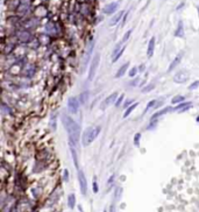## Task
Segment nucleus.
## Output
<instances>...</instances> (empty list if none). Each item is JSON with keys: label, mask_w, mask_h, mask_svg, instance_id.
<instances>
[{"label": "nucleus", "mask_w": 199, "mask_h": 212, "mask_svg": "<svg viewBox=\"0 0 199 212\" xmlns=\"http://www.w3.org/2000/svg\"><path fill=\"white\" fill-rule=\"evenodd\" d=\"M87 96H89V92H87V91H85L84 93H82V95H80V102H82L83 104H85V103L87 102V98H89Z\"/></svg>", "instance_id": "a878e982"}, {"label": "nucleus", "mask_w": 199, "mask_h": 212, "mask_svg": "<svg viewBox=\"0 0 199 212\" xmlns=\"http://www.w3.org/2000/svg\"><path fill=\"white\" fill-rule=\"evenodd\" d=\"M191 106H192V103H191V102H188V103H182V104H179V105H178L175 110L178 111V112H183V111H186V110H189Z\"/></svg>", "instance_id": "4468645a"}, {"label": "nucleus", "mask_w": 199, "mask_h": 212, "mask_svg": "<svg viewBox=\"0 0 199 212\" xmlns=\"http://www.w3.org/2000/svg\"><path fill=\"white\" fill-rule=\"evenodd\" d=\"M62 121L64 128L66 129V133L69 135L70 142H72L75 146L78 145L80 139V126L69 116H62Z\"/></svg>", "instance_id": "f257e3e1"}, {"label": "nucleus", "mask_w": 199, "mask_h": 212, "mask_svg": "<svg viewBox=\"0 0 199 212\" xmlns=\"http://www.w3.org/2000/svg\"><path fill=\"white\" fill-rule=\"evenodd\" d=\"M125 48H126V47H122V48H121V49H120L118 53L115 54L114 56H112V62H113V63H114V62H116V61H118V60L121 57V55H122V54H124V52H125Z\"/></svg>", "instance_id": "aec40b11"}, {"label": "nucleus", "mask_w": 199, "mask_h": 212, "mask_svg": "<svg viewBox=\"0 0 199 212\" xmlns=\"http://www.w3.org/2000/svg\"><path fill=\"white\" fill-rule=\"evenodd\" d=\"M182 57H183V53H179L177 56L175 57V60H174V61L171 62V64L169 65V69H168V71H169V72H170V71H172L174 69H176V66H177L178 64L180 63V60H182Z\"/></svg>", "instance_id": "1a4fd4ad"}, {"label": "nucleus", "mask_w": 199, "mask_h": 212, "mask_svg": "<svg viewBox=\"0 0 199 212\" xmlns=\"http://www.w3.org/2000/svg\"><path fill=\"white\" fill-rule=\"evenodd\" d=\"M171 108L170 107H165V108H163V110H161V111H158V112H156L155 114H154V117L151 118V120H155V119H157L158 117H161L162 114H164V113H167V112H169Z\"/></svg>", "instance_id": "6ab92c4d"}, {"label": "nucleus", "mask_w": 199, "mask_h": 212, "mask_svg": "<svg viewBox=\"0 0 199 212\" xmlns=\"http://www.w3.org/2000/svg\"><path fill=\"white\" fill-rule=\"evenodd\" d=\"M129 66V63H125L119 70H118V72L115 74V78H120V77H122L124 75H125L126 70H127V68Z\"/></svg>", "instance_id": "dca6fc26"}, {"label": "nucleus", "mask_w": 199, "mask_h": 212, "mask_svg": "<svg viewBox=\"0 0 199 212\" xmlns=\"http://www.w3.org/2000/svg\"><path fill=\"white\" fill-rule=\"evenodd\" d=\"M184 100V97L183 96H176L175 98H172V104H178V103H182Z\"/></svg>", "instance_id": "b1692460"}, {"label": "nucleus", "mask_w": 199, "mask_h": 212, "mask_svg": "<svg viewBox=\"0 0 199 212\" xmlns=\"http://www.w3.org/2000/svg\"><path fill=\"white\" fill-rule=\"evenodd\" d=\"M93 48H94V41L90 43V46H89V48H87V52H86V55H85V60H84V66L86 65V63L89 62V60L91 58V54H92Z\"/></svg>", "instance_id": "ddd939ff"}, {"label": "nucleus", "mask_w": 199, "mask_h": 212, "mask_svg": "<svg viewBox=\"0 0 199 212\" xmlns=\"http://www.w3.org/2000/svg\"><path fill=\"white\" fill-rule=\"evenodd\" d=\"M197 10H198V14H199V8H197Z\"/></svg>", "instance_id": "f704fd0d"}, {"label": "nucleus", "mask_w": 199, "mask_h": 212, "mask_svg": "<svg viewBox=\"0 0 199 212\" xmlns=\"http://www.w3.org/2000/svg\"><path fill=\"white\" fill-rule=\"evenodd\" d=\"M99 133H100V127L99 126H92V127L86 128L84 131L83 137H82V143H83V146H85V147L90 146L94 140L98 138Z\"/></svg>", "instance_id": "f03ea898"}, {"label": "nucleus", "mask_w": 199, "mask_h": 212, "mask_svg": "<svg viewBox=\"0 0 199 212\" xmlns=\"http://www.w3.org/2000/svg\"><path fill=\"white\" fill-rule=\"evenodd\" d=\"M116 98H118V92H114V93L110 95L107 98H105L104 100H103V103H101V105H100V108H101V110H106L108 106H111L113 103H116V102H115Z\"/></svg>", "instance_id": "423d86ee"}, {"label": "nucleus", "mask_w": 199, "mask_h": 212, "mask_svg": "<svg viewBox=\"0 0 199 212\" xmlns=\"http://www.w3.org/2000/svg\"><path fill=\"white\" fill-rule=\"evenodd\" d=\"M28 8H29V4H27V0H25V1L21 4L20 6H19V8H18V12H19L20 14H25L26 12L28 11Z\"/></svg>", "instance_id": "a211bd4d"}, {"label": "nucleus", "mask_w": 199, "mask_h": 212, "mask_svg": "<svg viewBox=\"0 0 199 212\" xmlns=\"http://www.w3.org/2000/svg\"><path fill=\"white\" fill-rule=\"evenodd\" d=\"M94 191H95V192L98 191V188H97V183H95V182H94Z\"/></svg>", "instance_id": "72a5a7b5"}, {"label": "nucleus", "mask_w": 199, "mask_h": 212, "mask_svg": "<svg viewBox=\"0 0 199 212\" xmlns=\"http://www.w3.org/2000/svg\"><path fill=\"white\" fill-rule=\"evenodd\" d=\"M198 86H199V81H196V82H193L192 84L189 86V90H196Z\"/></svg>", "instance_id": "bb28decb"}, {"label": "nucleus", "mask_w": 199, "mask_h": 212, "mask_svg": "<svg viewBox=\"0 0 199 212\" xmlns=\"http://www.w3.org/2000/svg\"><path fill=\"white\" fill-rule=\"evenodd\" d=\"M18 39L21 42H28L31 40V34L28 31H21L18 33Z\"/></svg>", "instance_id": "6e6552de"}, {"label": "nucleus", "mask_w": 199, "mask_h": 212, "mask_svg": "<svg viewBox=\"0 0 199 212\" xmlns=\"http://www.w3.org/2000/svg\"><path fill=\"white\" fill-rule=\"evenodd\" d=\"M116 8H118V2H112V4H108L103 11L105 14H112L116 11Z\"/></svg>", "instance_id": "9b49d317"}, {"label": "nucleus", "mask_w": 199, "mask_h": 212, "mask_svg": "<svg viewBox=\"0 0 199 212\" xmlns=\"http://www.w3.org/2000/svg\"><path fill=\"white\" fill-rule=\"evenodd\" d=\"M70 150H71V155H72L73 163H75L76 168H78V158H77V152H76V149L73 148V143H72V142H70Z\"/></svg>", "instance_id": "2eb2a0df"}, {"label": "nucleus", "mask_w": 199, "mask_h": 212, "mask_svg": "<svg viewBox=\"0 0 199 212\" xmlns=\"http://www.w3.org/2000/svg\"><path fill=\"white\" fill-rule=\"evenodd\" d=\"M64 181H65V182L69 181V171H68V170L64 171Z\"/></svg>", "instance_id": "2f4dec72"}, {"label": "nucleus", "mask_w": 199, "mask_h": 212, "mask_svg": "<svg viewBox=\"0 0 199 212\" xmlns=\"http://www.w3.org/2000/svg\"><path fill=\"white\" fill-rule=\"evenodd\" d=\"M157 103H158L157 100H151L150 103H148V105H147L146 110H145V113H147V112H148L149 110H151V108H154V107H155V106H154V105H156Z\"/></svg>", "instance_id": "5701e85b"}, {"label": "nucleus", "mask_w": 199, "mask_h": 212, "mask_svg": "<svg viewBox=\"0 0 199 212\" xmlns=\"http://www.w3.org/2000/svg\"><path fill=\"white\" fill-rule=\"evenodd\" d=\"M122 100H124V95H121V97H119V99H118L116 103H115V107H119V106L121 105Z\"/></svg>", "instance_id": "c85d7f7f"}, {"label": "nucleus", "mask_w": 199, "mask_h": 212, "mask_svg": "<svg viewBox=\"0 0 199 212\" xmlns=\"http://www.w3.org/2000/svg\"><path fill=\"white\" fill-rule=\"evenodd\" d=\"M68 110H69V112L72 113V114L78 112V110H79V100H78V98L71 97V98L68 100Z\"/></svg>", "instance_id": "20e7f679"}, {"label": "nucleus", "mask_w": 199, "mask_h": 212, "mask_svg": "<svg viewBox=\"0 0 199 212\" xmlns=\"http://www.w3.org/2000/svg\"><path fill=\"white\" fill-rule=\"evenodd\" d=\"M136 106H137V103H134V104H132V106H130V107H128V108H127V110L125 111L124 118H127V117H128V116H129V114H130V113H132V112H133V111L135 110Z\"/></svg>", "instance_id": "412c9836"}, {"label": "nucleus", "mask_w": 199, "mask_h": 212, "mask_svg": "<svg viewBox=\"0 0 199 212\" xmlns=\"http://www.w3.org/2000/svg\"><path fill=\"white\" fill-rule=\"evenodd\" d=\"M132 32H133V31H132V29H129L128 32L126 33L125 35H124V37H122V40H121V42H120V44H121V43H125L126 41H127V40L129 39V36H130V34H132Z\"/></svg>", "instance_id": "393cba45"}, {"label": "nucleus", "mask_w": 199, "mask_h": 212, "mask_svg": "<svg viewBox=\"0 0 199 212\" xmlns=\"http://www.w3.org/2000/svg\"><path fill=\"white\" fill-rule=\"evenodd\" d=\"M130 103H132V100H128V102H127V103H126V104H125V106H124V107H125L126 110H127V108H128V105H129V104H130Z\"/></svg>", "instance_id": "473e14b6"}, {"label": "nucleus", "mask_w": 199, "mask_h": 212, "mask_svg": "<svg viewBox=\"0 0 199 212\" xmlns=\"http://www.w3.org/2000/svg\"><path fill=\"white\" fill-rule=\"evenodd\" d=\"M175 35L178 36V37H183L184 36V27H183V22L179 21L178 22V26H177V29H176V33Z\"/></svg>", "instance_id": "f3484780"}, {"label": "nucleus", "mask_w": 199, "mask_h": 212, "mask_svg": "<svg viewBox=\"0 0 199 212\" xmlns=\"http://www.w3.org/2000/svg\"><path fill=\"white\" fill-rule=\"evenodd\" d=\"M78 180H79V184H80V190L83 195H86V190H87V184H86V178L85 175L80 169H78Z\"/></svg>", "instance_id": "0eeeda50"}, {"label": "nucleus", "mask_w": 199, "mask_h": 212, "mask_svg": "<svg viewBox=\"0 0 199 212\" xmlns=\"http://www.w3.org/2000/svg\"><path fill=\"white\" fill-rule=\"evenodd\" d=\"M154 49H155V37H151L148 43V49H147V56L151 57L154 55Z\"/></svg>", "instance_id": "9d476101"}, {"label": "nucleus", "mask_w": 199, "mask_h": 212, "mask_svg": "<svg viewBox=\"0 0 199 212\" xmlns=\"http://www.w3.org/2000/svg\"><path fill=\"white\" fill-rule=\"evenodd\" d=\"M140 139H141V134H140V133H136L135 138H134V143H135L136 146L139 145V141H140Z\"/></svg>", "instance_id": "c756f323"}, {"label": "nucleus", "mask_w": 199, "mask_h": 212, "mask_svg": "<svg viewBox=\"0 0 199 212\" xmlns=\"http://www.w3.org/2000/svg\"><path fill=\"white\" fill-rule=\"evenodd\" d=\"M137 72V68H133L130 71H129V77H134Z\"/></svg>", "instance_id": "7c9ffc66"}, {"label": "nucleus", "mask_w": 199, "mask_h": 212, "mask_svg": "<svg viewBox=\"0 0 199 212\" xmlns=\"http://www.w3.org/2000/svg\"><path fill=\"white\" fill-rule=\"evenodd\" d=\"M189 72L185 70H182V71H178L177 74L174 76V82L177 83V84H183L185 83L189 79Z\"/></svg>", "instance_id": "39448f33"}, {"label": "nucleus", "mask_w": 199, "mask_h": 212, "mask_svg": "<svg viewBox=\"0 0 199 212\" xmlns=\"http://www.w3.org/2000/svg\"><path fill=\"white\" fill-rule=\"evenodd\" d=\"M68 203H69V206H70L71 209L75 208V204H76V197H75V195H73V193H71V195L69 196Z\"/></svg>", "instance_id": "4be33fe9"}, {"label": "nucleus", "mask_w": 199, "mask_h": 212, "mask_svg": "<svg viewBox=\"0 0 199 212\" xmlns=\"http://www.w3.org/2000/svg\"><path fill=\"white\" fill-rule=\"evenodd\" d=\"M124 14H125V12L124 11H121V12H119V13H116L115 14L114 16L111 19V21H110V26H115L118 22H119V20L124 16Z\"/></svg>", "instance_id": "f8f14e48"}, {"label": "nucleus", "mask_w": 199, "mask_h": 212, "mask_svg": "<svg viewBox=\"0 0 199 212\" xmlns=\"http://www.w3.org/2000/svg\"><path fill=\"white\" fill-rule=\"evenodd\" d=\"M99 60H100V55L99 54H95L91 61V65H90V70H89V79L92 81L97 71V68H98V64H99Z\"/></svg>", "instance_id": "7ed1b4c3"}, {"label": "nucleus", "mask_w": 199, "mask_h": 212, "mask_svg": "<svg viewBox=\"0 0 199 212\" xmlns=\"http://www.w3.org/2000/svg\"><path fill=\"white\" fill-rule=\"evenodd\" d=\"M154 86H155V85H154V84L147 85V86H146V89H143V90H142V92H148V91H151V90L154 89Z\"/></svg>", "instance_id": "cd10ccee"}]
</instances>
